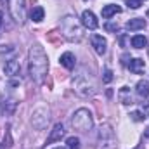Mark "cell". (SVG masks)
Masks as SVG:
<instances>
[{"label":"cell","mask_w":149,"mask_h":149,"mask_svg":"<svg viewBox=\"0 0 149 149\" xmlns=\"http://www.w3.org/2000/svg\"><path fill=\"white\" fill-rule=\"evenodd\" d=\"M49 71V59L40 43H33L28 52V73L35 83H42Z\"/></svg>","instance_id":"obj_1"},{"label":"cell","mask_w":149,"mask_h":149,"mask_svg":"<svg viewBox=\"0 0 149 149\" xmlns=\"http://www.w3.org/2000/svg\"><path fill=\"white\" fill-rule=\"evenodd\" d=\"M73 87H74V90H76V94L81 95V97H90L95 92L94 80H92L90 73H87L85 70H81L80 74H76V78L73 80Z\"/></svg>","instance_id":"obj_2"},{"label":"cell","mask_w":149,"mask_h":149,"mask_svg":"<svg viewBox=\"0 0 149 149\" xmlns=\"http://www.w3.org/2000/svg\"><path fill=\"white\" fill-rule=\"evenodd\" d=\"M71 127L78 132H88L94 127V118L92 113L88 111L87 108H80L73 113L71 116Z\"/></svg>","instance_id":"obj_3"},{"label":"cell","mask_w":149,"mask_h":149,"mask_svg":"<svg viewBox=\"0 0 149 149\" xmlns=\"http://www.w3.org/2000/svg\"><path fill=\"white\" fill-rule=\"evenodd\" d=\"M97 149H118L114 132H113L111 125H108V123L101 125V128H99V134H97Z\"/></svg>","instance_id":"obj_4"},{"label":"cell","mask_w":149,"mask_h":149,"mask_svg":"<svg viewBox=\"0 0 149 149\" xmlns=\"http://www.w3.org/2000/svg\"><path fill=\"white\" fill-rule=\"evenodd\" d=\"M61 24H63V33H64V37L70 38L71 42H78L80 38H81V28H80V24L76 23V17L73 16H66V17H63V21H61Z\"/></svg>","instance_id":"obj_5"},{"label":"cell","mask_w":149,"mask_h":149,"mask_svg":"<svg viewBox=\"0 0 149 149\" xmlns=\"http://www.w3.org/2000/svg\"><path fill=\"white\" fill-rule=\"evenodd\" d=\"M7 7H9V12L12 16V19L19 24L24 23V0H7Z\"/></svg>","instance_id":"obj_6"},{"label":"cell","mask_w":149,"mask_h":149,"mask_svg":"<svg viewBox=\"0 0 149 149\" xmlns=\"http://www.w3.org/2000/svg\"><path fill=\"white\" fill-rule=\"evenodd\" d=\"M47 121H49V109H45V108H38V109L33 111L31 123H33V127H35V128L42 130V127H45V125H47Z\"/></svg>","instance_id":"obj_7"},{"label":"cell","mask_w":149,"mask_h":149,"mask_svg":"<svg viewBox=\"0 0 149 149\" xmlns=\"http://www.w3.org/2000/svg\"><path fill=\"white\" fill-rule=\"evenodd\" d=\"M81 24L85 28H88V30H95L99 26V21H97L95 14L92 10H83V14H81Z\"/></svg>","instance_id":"obj_8"},{"label":"cell","mask_w":149,"mask_h":149,"mask_svg":"<svg viewBox=\"0 0 149 149\" xmlns=\"http://www.w3.org/2000/svg\"><path fill=\"white\" fill-rule=\"evenodd\" d=\"M92 47L99 56H104L106 49H108V42L102 35H92Z\"/></svg>","instance_id":"obj_9"},{"label":"cell","mask_w":149,"mask_h":149,"mask_svg":"<svg viewBox=\"0 0 149 149\" xmlns=\"http://www.w3.org/2000/svg\"><path fill=\"white\" fill-rule=\"evenodd\" d=\"M3 71H5V74L9 78H16V76H19V73H21V66H19V63L16 59H9L5 63V66H3Z\"/></svg>","instance_id":"obj_10"},{"label":"cell","mask_w":149,"mask_h":149,"mask_svg":"<svg viewBox=\"0 0 149 149\" xmlns=\"http://www.w3.org/2000/svg\"><path fill=\"white\" fill-rule=\"evenodd\" d=\"M64 137V127L63 123H56L54 128L50 130V135L47 137V144H52V142H57Z\"/></svg>","instance_id":"obj_11"},{"label":"cell","mask_w":149,"mask_h":149,"mask_svg":"<svg viewBox=\"0 0 149 149\" xmlns=\"http://www.w3.org/2000/svg\"><path fill=\"white\" fill-rule=\"evenodd\" d=\"M144 68H146L144 59H139V57H137V59H132V61L128 63V70L135 74H142L144 73Z\"/></svg>","instance_id":"obj_12"},{"label":"cell","mask_w":149,"mask_h":149,"mask_svg":"<svg viewBox=\"0 0 149 149\" xmlns=\"http://www.w3.org/2000/svg\"><path fill=\"white\" fill-rule=\"evenodd\" d=\"M59 63L66 68V70H73L74 64H76V59H74V56L71 52H64L63 56H61V59H59Z\"/></svg>","instance_id":"obj_13"},{"label":"cell","mask_w":149,"mask_h":149,"mask_svg":"<svg viewBox=\"0 0 149 149\" xmlns=\"http://www.w3.org/2000/svg\"><path fill=\"white\" fill-rule=\"evenodd\" d=\"M142 28H146V19H142V17H134L127 23V30H130V31H137Z\"/></svg>","instance_id":"obj_14"},{"label":"cell","mask_w":149,"mask_h":149,"mask_svg":"<svg viewBox=\"0 0 149 149\" xmlns=\"http://www.w3.org/2000/svg\"><path fill=\"white\" fill-rule=\"evenodd\" d=\"M118 99H120V102L121 104H125V106H128V104H132L134 101H132V94H130V88L128 87H121L120 88V92H118Z\"/></svg>","instance_id":"obj_15"},{"label":"cell","mask_w":149,"mask_h":149,"mask_svg":"<svg viewBox=\"0 0 149 149\" xmlns=\"http://www.w3.org/2000/svg\"><path fill=\"white\" fill-rule=\"evenodd\" d=\"M120 12H121V7L120 5H114V3H108V5L102 7V17L104 19H109L111 16L120 14Z\"/></svg>","instance_id":"obj_16"},{"label":"cell","mask_w":149,"mask_h":149,"mask_svg":"<svg viewBox=\"0 0 149 149\" xmlns=\"http://www.w3.org/2000/svg\"><path fill=\"white\" fill-rule=\"evenodd\" d=\"M135 92H137L139 97H149V83L146 80H141L135 85Z\"/></svg>","instance_id":"obj_17"},{"label":"cell","mask_w":149,"mask_h":149,"mask_svg":"<svg viewBox=\"0 0 149 149\" xmlns=\"http://www.w3.org/2000/svg\"><path fill=\"white\" fill-rule=\"evenodd\" d=\"M30 16H31V19H33L35 23H40V21L43 19V16H45V10H43L40 5H37V7H33V9H31Z\"/></svg>","instance_id":"obj_18"},{"label":"cell","mask_w":149,"mask_h":149,"mask_svg":"<svg viewBox=\"0 0 149 149\" xmlns=\"http://www.w3.org/2000/svg\"><path fill=\"white\" fill-rule=\"evenodd\" d=\"M148 45V38L144 37V35H135V37L132 38V47H135V49H144Z\"/></svg>","instance_id":"obj_19"},{"label":"cell","mask_w":149,"mask_h":149,"mask_svg":"<svg viewBox=\"0 0 149 149\" xmlns=\"http://www.w3.org/2000/svg\"><path fill=\"white\" fill-rule=\"evenodd\" d=\"M66 144H68V149H80V139L78 137H68Z\"/></svg>","instance_id":"obj_20"},{"label":"cell","mask_w":149,"mask_h":149,"mask_svg":"<svg viewBox=\"0 0 149 149\" xmlns=\"http://www.w3.org/2000/svg\"><path fill=\"white\" fill-rule=\"evenodd\" d=\"M130 116H132V120H134V121H144V120H146V116H144L141 111H134Z\"/></svg>","instance_id":"obj_21"},{"label":"cell","mask_w":149,"mask_h":149,"mask_svg":"<svg viewBox=\"0 0 149 149\" xmlns=\"http://www.w3.org/2000/svg\"><path fill=\"white\" fill-rule=\"evenodd\" d=\"M127 5L130 9H139L142 5V0H127Z\"/></svg>","instance_id":"obj_22"},{"label":"cell","mask_w":149,"mask_h":149,"mask_svg":"<svg viewBox=\"0 0 149 149\" xmlns=\"http://www.w3.org/2000/svg\"><path fill=\"white\" fill-rule=\"evenodd\" d=\"M141 113H142L146 118L149 116V99L146 101V102H144V104H142V106H141Z\"/></svg>","instance_id":"obj_23"},{"label":"cell","mask_w":149,"mask_h":149,"mask_svg":"<svg viewBox=\"0 0 149 149\" xmlns=\"http://www.w3.org/2000/svg\"><path fill=\"white\" fill-rule=\"evenodd\" d=\"M102 80H104V83H109V81H111V80H113V71H111V70H106V71H104Z\"/></svg>","instance_id":"obj_24"},{"label":"cell","mask_w":149,"mask_h":149,"mask_svg":"<svg viewBox=\"0 0 149 149\" xmlns=\"http://www.w3.org/2000/svg\"><path fill=\"white\" fill-rule=\"evenodd\" d=\"M106 30H108V31H116V30H118V24L108 23V24H106Z\"/></svg>","instance_id":"obj_25"},{"label":"cell","mask_w":149,"mask_h":149,"mask_svg":"<svg viewBox=\"0 0 149 149\" xmlns=\"http://www.w3.org/2000/svg\"><path fill=\"white\" fill-rule=\"evenodd\" d=\"M2 24H3V16H2V10H0V28H2Z\"/></svg>","instance_id":"obj_26"},{"label":"cell","mask_w":149,"mask_h":149,"mask_svg":"<svg viewBox=\"0 0 149 149\" xmlns=\"http://www.w3.org/2000/svg\"><path fill=\"white\" fill-rule=\"evenodd\" d=\"M146 137H149V127H148V130H146Z\"/></svg>","instance_id":"obj_27"},{"label":"cell","mask_w":149,"mask_h":149,"mask_svg":"<svg viewBox=\"0 0 149 149\" xmlns=\"http://www.w3.org/2000/svg\"><path fill=\"white\" fill-rule=\"evenodd\" d=\"M54 149H64V148H54Z\"/></svg>","instance_id":"obj_28"},{"label":"cell","mask_w":149,"mask_h":149,"mask_svg":"<svg viewBox=\"0 0 149 149\" xmlns=\"http://www.w3.org/2000/svg\"><path fill=\"white\" fill-rule=\"evenodd\" d=\"M135 149H142V148H141V146H139V148H135Z\"/></svg>","instance_id":"obj_29"},{"label":"cell","mask_w":149,"mask_h":149,"mask_svg":"<svg viewBox=\"0 0 149 149\" xmlns=\"http://www.w3.org/2000/svg\"><path fill=\"white\" fill-rule=\"evenodd\" d=\"M148 17H149V10H148Z\"/></svg>","instance_id":"obj_30"}]
</instances>
